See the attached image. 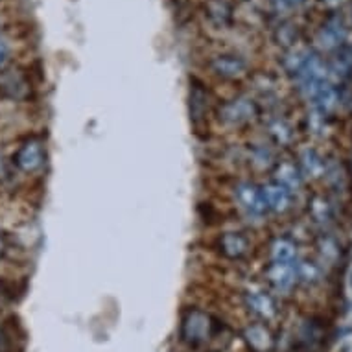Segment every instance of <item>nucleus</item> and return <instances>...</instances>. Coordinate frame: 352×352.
Listing matches in <instances>:
<instances>
[{"instance_id":"nucleus-22","label":"nucleus","mask_w":352,"mask_h":352,"mask_svg":"<svg viewBox=\"0 0 352 352\" xmlns=\"http://www.w3.org/2000/svg\"><path fill=\"white\" fill-rule=\"evenodd\" d=\"M2 249H4V243H2V240H0V253H2Z\"/></svg>"},{"instance_id":"nucleus-21","label":"nucleus","mask_w":352,"mask_h":352,"mask_svg":"<svg viewBox=\"0 0 352 352\" xmlns=\"http://www.w3.org/2000/svg\"><path fill=\"white\" fill-rule=\"evenodd\" d=\"M8 56H10V50H8V47L4 43H0V67L6 63Z\"/></svg>"},{"instance_id":"nucleus-17","label":"nucleus","mask_w":352,"mask_h":352,"mask_svg":"<svg viewBox=\"0 0 352 352\" xmlns=\"http://www.w3.org/2000/svg\"><path fill=\"white\" fill-rule=\"evenodd\" d=\"M310 212H312V218L321 226L329 223L332 219V208L324 197H314L312 203H310Z\"/></svg>"},{"instance_id":"nucleus-20","label":"nucleus","mask_w":352,"mask_h":352,"mask_svg":"<svg viewBox=\"0 0 352 352\" xmlns=\"http://www.w3.org/2000/svg\"><path fill=\"white\" fill-rule=\"evenodd\" d=\"M321 254L329 262H334L340 256V245H338L334 238H323V242H321Z\"/></svg>"},{"instance_id":"nucleus-14","label":"nucleus","mask_w":352,"mask_h":352,"mask_svg":"<svg viewBox=\"0 0 352 352\" xmlns=\"http://www.w3.org/2000/svg\"><path fill=\"white\" fill-rule=\"evenodd\" d=\"M214 69H216V72L221 76H227V78H236V76L243 74L245 65H243L240 59L219 58L218 61L214 63Z\"/></svg>"},{"instance_id":"nucleus-2","label":"nucleus","mask_w":352,"mask_h":352,"mask_svg":"<svg viewBox=\"0 0 352 352\" xmlns=\"http://www.w3.org/2000/svg\"><path fill=\"white\" fill-rule=\"evenodd\" d=\"M13 162L23 172H37L45 164V148L41 144V140L32 139L24 142L13 157Z\"/></svg>"},{"instance_id":"nucleus-1","label":"nucleus","mask_w":352,"mask_h":352,"mask_svg":"<svg viewBox=\"0 0 352 352\" xmlns=\"http://www.w3.org/2000/svg\"><path fill=\"white\" fill-rule=\"evenodd\" d=\"M226 327L218 323L210 314L190 308L181 319V340L192 349H208L212 343H219V330Z\"/></svg>"},{"instance_id":"nucleus-4","label":"nucleus","mask_w":352,"mask_h":352,"mask_svg":"<svg viewBox=\"0 0 352 352\" xmlns=\"http://www.w3.org/2000/svg\"><path fill=\"white\" fill-rule=\"evenodd\" d=\"M236 199L253 216L266 214L267 205L264 201V196H262V188H258V186L251 185V183H242L236 188Z\"/></svg>"},{"instance_id":"nucleus-19","label":"nucleus","mask_w":352,"mask_h":352,"mask_svg":"<svg viewBox=\"0 0 352 352\" xmlns=\"http://www.w3.org/2000/svg\"><path fill=\"white\" fill-rule=\"evenodd\" d=\"M253 162L258 168H267L273 162L272 150H267L266 146H256L253 150Z\"/></svg>"},{"instance_id":"nucleus-7","label":"nucleus","mask_w":352,"mask_h":352,"mask_svg":"<svg viewBox=\"0 0 352 352\" xmlns=\"http://www.w3.org/2000/svg\"><path fill=\"white\" fill-rule=\"evenodd\" d=\"M245 305L254 316H258L262 319H272L277 314V306L275 300L270 295L262 294V292H249L245 294Z\"/></svg>"},{"instance_id":"nucleus-10","label":"nucleus","mask_w":352,"mask_h":352,"mask_svg":"<svg viewBox=\"0 0 352 352\" xmlns=\"http://www.w3.org/2000/svg\"><path fill=\"white\" fill-rule=\"evenodd\" d=\"M219 248H221V253L229 258H240L248 253L249 240L240 232H226L219 238Z\"/></svg>"},{"instance_id":"nucleus-5","label":"nucleus","mask_w":352,"mask_h":352,"mask_svg":"<svg viewBox=\"0 0 352 352\" xmlns=\"http://www.w3.org/2000/svg\"><path fill=\"white\" fill-rule=\"evenodd\" d=\"M243 340L253 352H270L275 345L272 330L262 323L249 324L248 329L243 330Z\"/></svg>"},{"instance_id":"nucleus-6","label":"nucleus","mask_w":352,"mask_h":352,"mask_svg":"<svg viewBox=\"0 0 352 352\" xmlns=\"http://www.w3.org/2000/svg\"><path fill=\"white\" fill-rule=\"evenodd\" d=\"M262 196H264L267 208H272L275 212H286L292 205V194L278 183H270L264 186Z\"/></svg>"},{"instance_id":"nucleus-13","label":"nucleus","mask_w":352,"mask_h":352,"mask_svg":"<svg viewBox=\"0 0 352 352\" xmlns=\"http://www.w3.org/2000/svg\"><path fill=\"white\" fill-rule=\"evenodd\" d=\"M300 164H302V172L308 173V175H312V177L323 175V172L327 170L323 159H321V155H319L316 150L302 151V155H300Z\"/></svg>"},{"instance_id":"nucleus-18","label":"nucleus","mask_w":352,"mask_h":352,"mask_svg":"<svg viewBox=\"0 0 352 352\" xmlns=\"http://www.w3.org/2000/svg\"><path fill=\"white\" fill-rule=\"evenodd\" d=\"M270 131H272L273 139L277 140L278 144H288L289 140H292V131H289V127L284 122L277 120L275 124H272Z\"/></svg>"},{"instance_id":"nucleus-15","label":"nucleus","mask_w":352,"mask_h":352,"mask_svg":"<svg viewBox=\"0 0 352 352\" xmlns=\"http://www.w3.org/2000/svg\"><path fill=\"white\" fill-rule=\"evenodd\" d=\"M295 275L306 284H316L321 278V267L308 260H300L299 264H295Z\"/></svg>"},{"instance_id":"nucleus-16","label":"nucleus","mask_w":352,"mask_h":352,"mask_svg":"<svg viewBox=\"0 0 352 352\" xmlns=\"http://www.w3.org/2000/svg\"><path fill=\"white\" fill-rule=\"evenodd\" d=\"M207 94L203 93L199 87H194L190 94V115L192 120H201L205 113H207Z\"/></svg>"},{"instance_id":"nucleus-11","label":"nucleus","mask_w":352,"mask_h":352,"mask_svg":"<svg viewBox=\"0 0 352 352\" xmlns=\"http://www.w3.org/2000/svg\"><path fill=\"white\" fill-rule=\"evenodd\" d=\"M314 105H316V111H318L319 115H329L330 111L334 109L336 105H338V93H336V89L329 83H323V85L319 87V91L312 96Z\"/></svg>"},{"instance_id":"nucleus-3","label":"nucleus","mask_w":352,"mask_h":352,"mask_svg":"<svg viewBox=\"0 0 352 352\" xmlns=\"http://www.w3.org/2000/svg\"><path fill=\"white\" fill-rule=\"evenodd\" d=\"M256 105L251 100L238 98L232 100V102H227L223 107H221V118L229 124H234V126H240V124H245V122L253 120L256 116Z\"/></svg>"},{"instance_id":"nucleus-9","label":"nucleus","mask_w":352,"mask_h":352,"mask_svg":"<svg viewBox=\"0 0 352 352\" xmlns=\"http://www.w3.org/2000/svg\"><path fill=\"white\" fill-rule=\"evenodd\" d=\"M275 179L280 186H284L288 192L299 190L300 185H302V175H300V170L295 166L294 162H280L277 164V170H275Z\"/></svg>"},{"instance_id":"nucleus-12","label":"nucleus","mask_w":352,"mask_h":352,"mask_svg":"<svg viewBox=\"0 0 352 352\" xmlns=\"http://www.w3.org/2000/svg\"><path fill=\"white\" fill-rule=\"evenodd\" d=\"M297 251H295V243L286 240V238H278L272 245V258L275 264H294Z\"/></svg>"},{"instance_id":"nucleus-8","label":"nucleus","mask_w":352,"mask_h":352,"mask_svg":"<svg viewBox=\"0 0 352 352\" xmlns=\"http://www.w3.org/2000/svg\"><path fill=\"white\" fill-rule=\"evenodd\" d=\"M267 277L272 280V284L280 292H288L297 280L295 275V264H275L273 262L272 267L267 270Z\"/></svg>"}]
</instances>
